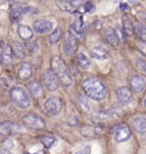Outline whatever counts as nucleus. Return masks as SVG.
I'll list each match as a JSON object with an SVG mask.
<instances>
[{
	"label": "nucleus",
	"instance_id": "25",
	"mask_svg": "<svg viewBox=\"0 0 146 154\" xmlns=\"http://www.w3.org/2000/svg\"><path fill=\"white\" fill-rule=\"evenodd\" d=\"M92 56L97 60H104L108 57V51L103 46H96L92 50Z\"/></svg>",
	"mask_w": 146,
	"mask_h": 154
},
{
	"label": "nucleus",
	"instance_id": "27",
	"mask_svg": "<svg viewBox=\"0 0 146 154\" xmlns=\"http://www.w3.org/2000/svg\"><path fill=\"white\" fill-rule=\"evenodd\" d=\"M77 103H78V105H79V108L84 113H88L90 111L89 102H88V100H87V99L85 96H83L81 94H78V96H77Z\"/></svg>",
	"mask_w": 146,
	"mask_h": 154
},
{
	"label": "nucleus",
	"instance_id": "3",
	"mask_svg": "<svg viewBox=\"0 0 146 154\" xmlns=\"http://www.w3.org/2000/svg\"><path fill=\"white\" fill-rule=\"evenodd\" d=\"M11 99L12 102L15 105L21 108V109H26L30 105V99L28 95L21 88H13L11 90Z\"/></svg>",
	"mask_w": 146,
	"mask_h": 154
},
{
	"label": "nucleus",
	"instance_id": "34",
	"mask_svg": "<svg viewBox=\"0 0 146 154\" xmlns=\"http://www.w3.org/2000/svg\"><path fill=\"white\" fill-rule=\"evenodd\" d=\"M92 152V147L90 146H86L83 148L77 151L75 154H91Z\"/></svg>",
	"mask_w": 146,
	"mask_h": 154
},
{
	"label": "nucleus",
	"instance_id": "28",
	"mask_svg": "<svg viewBox=\"0 0 146 154\" xmlns=\"http://www.w3.org/2000/svg\"><path fill=\"white\" fill-rule=\"evenodd\" d=\"M62 28H60V27H57L52 33H50V35L49 36V42H50V44H56L61 39V38H62Z\"/></svg>",
	"mask_w": 146,
	"mask_h": 154
},
{
	"label": "nucleus",
	"instance_id": "24",
	"mask_svg": "<svg viewBox=\"0 0 146 154\" xmlns=\"http://www.w3.org/2000/svg\"><path fill=\"white\" fill-rule=\"evenodd\" d=\"M122 27L125 33L128 36H132L134 33V26L132 19L128 16L122 17Z\"/></svg>",
	"mask_w": 146,
	"mask_h": 154
},
{
	"label": "nucleus",
	"instance_id": "19",
	"mask_svg": "<svg viewBox=\"0 0 146 154\" xmlns=\"http://www.w3.org/2000/svg\"><path fill=\"white\" fill-rule=\"evenodd\" d=\"M32 75V67L29 63H23L19 70H18V77L22 81H27L30 79Z\"/></svg>",
	"mask_w": 146,
	"mask_h": 154
},
{
	"label": "nucleus",
	"instance_id": "21",
	"mask_svg": "<svg viewBox=\"0 0 146 154\" xmlns=\"http://www.w3.org/2000/svg\"><path fill=\"white\" fill-rule=\"evenodd\" d=\"M109 118H110V115L108 112L102 111V110L95 111L91 116V120L95 124H101L103 122L108 121Z\"/></svg>",
	"mask_w": 146,
	"mask_h": 154
},
{
	"label": "nucleus",
	"instance_id": "26",
	"mask_svg": "<svg viewBox=\"0 0 146 154\" xmlns=\"http://www.w3.org/2000/svg\"><path fill=\"white\" fill-rule=\"evenodd\" d=\"M56 6L62 11L69 12V13H73V12L76 11L75 6L73 5V3L68 2V1H66V0H56Z\"/></svg>",
	"mask_w": 146,
	"mask_h": 154
},
{
	"label": "nucleus",
	"instance_id": "11",
	"mask_svg": "<svg viewBox=\"0 0 146 154\" xmlns=\"http://www.w3.org/2000/svg\"><path fill=\"white\" fill-rule=\"evenodd\" d=\"M132 135V131L127 125H119L114 131V139L117 142H124L128 140Z\"/></svg>",
	"mask_w": 146,
	"mask_h": 154
},
{
	"label": "nucleus",
	"instance_id": "13",
	"mask_svg": "<svg viewBox=\"0 0 146 154\" xmlns=\"http://www.w3.org/2000/svg\"><path fill=\"white\" fill-rule=\"evenodd\" d=\"M130 85L134 93H141L146 87V79L143 75H135L130 79Z\"/></svg>",
	"mask_w": 146,
	"mask_h": 154
},
{
	"label": "nucleus",
	"instance_id": "33",
	"mask_svg": "<svg viewBox=\"0 0 146 154\" xmlns=\"http://www.w3.org/2000/svg\"><path fill=\"white\" fill-rule=\"evenodd\" d=\"M136 65L138 67V69L140 70L141 72H143L144 74L146 75V61L144 59L138 58L137 62H136Z\"/></svg>",
	"mask_w": 146,
	"mask_h": 154
},
{
	"label": "nucleus",
	"instance_id": "20",
	"mask_svg": "<svg viewBox=\"0 0 146 154\" xmlns=\"http://www.w3.org/2000/svg\"><path fill=\"white\" fill-rule=\"evenodd\" d=\"M132 125L135 132L140 134H144L146 133V118L143 116H138L134 118L132 122Z\"/></svg>",
	"mask_w": 146,
	"mask_h": 154
},
{
	"label": "nucleus",
	"instance_id": "1",
	"mask_svg": "<svg viewBox=\"0 0 146 154\" xmlns=\"http://www.w3.org/2000/svg\"><path fill=\"white\" fill-rule=\"evenodd\" d=\"M82 88L89 98L96 101H102L107 96V89L103 82L96 77H90L82 83Z\"/></svg>",
	"mask_w": 146,
	"mask_h": 154
},
{
	"label": "nucleus",
	"instance_id": "15",
	"mask_svg": "<svg viewBox=\"0 0 146 154\" xmlns=\"http://www.w3.org/2000/svg\"><path fill=\"white\" fill-rule=\"evenodd\" d=\"M85 29H86L85 23L83 22V19L80 17V18H77L74 22V23L71 25V30L69 33L72 35H74L75 38H78L84 34Z\"/></svg>",
	"mask_w": 146,
	"mask_h": 154
},
{
	"label": "nucleus",
	"instance_id": "39",
	"mask_svg": "<svg viewBox=\"0 0 146 154\" xmlns=\"http://www.w3.org/2000/svg\"><path fill=\"white\" fill-rule=\"evenodd\" d=\"M0 154H12V153H11L10 151H8V150L5 149V150H2V151L0 152Z\"/></svg>",
	"mask_w": 146,
	"mask_h": 154
},
{
	"label": "nucleus",
	"instance_id": "6",
	"mask_svg": "<svg viewBox=\"0 0 146 154\" xmlns=\"http://www.w3.org/2000/svg\"><path fill=\"white\" fill-rule=\"evenodd\" d=\"M44 109L49 115L57 116L62 109V101L58 97H50L45 101Z\"/></svg>",
	"mask_w": 146,
	"mask_h": 154
},
{
	"label": "nucleus",
	"instance_id": "9",
	"mask_svg": "<svg viewBox=\"0 0 146 154\" xmlns=\"http://www.w3.org/2000/svg\"><path fill=\"white\" fill-rule=\"evenodd\" d=\"M13 61V53L11 47L8 45L0 44V63L5 67H10Z\"/></svg>",
	"mask_w": 146,
	"mask_h": 154
},
{
	"label": "nucleus",
	"instance_id": "37",
	"mask_svg": "<svg viewBox=\"0 0 146 154\" xmlns=\"http://www.w3.org/2000/svg\"><path fill=\"white\" fill-rule=\"evenodd\" d=\"M79 120H78V118L76 117V116H74L73 118H71L69 122H68V123H69V125L70 126H78V124H79Z\"/></svg>",
	"mask_w": 146,
	"mask_h": 154
},
{
	"label": "nucleus",
	"instance_id": "4",
	"mask_svg": "<svg viewBox=\"0 0 146 154\" xmlns=\"http://www.w3.org/2000/svg\"><path fill=\"white\" fill-rule=\"evenodd\" d=\"M22 122L24 126L30 130H43L45 128V122L39 116L28 113L23 116L22 118Z\"/></svg>",
	"mask_w": 146,
	"mask_h": 154
},
{
	"label": "nucleus",
	"instance_id": "23",
	"mask_svg": "<svg viewBox=\"0 0 146 154\" xmlns=\"http://www.w3.org/2000/svg\"><path fill=\"white\" fill-rule=\"evenodd\" d=\"M17 33L20 38L26 41L30 40L33 36V31L31 29V28L26 25H20L17 29Z\"/></svg>",
	"mask_w": 146,
	"mask_h": 154
},
{
	"label": "nucleus",
	"instance_id": "31",
	"mask_svg": "<svg viewBox=\"0 0 146 154\" xmlns=\"http://www.w3.org/2000/svg\"><path fill=\"white\" fill-rule=\"evenodd\" d=\"M134 32L143 42H146V27L143 25H138L134 28Z\"/></svg>",
	"mask_w": 146,
	"mask_h": 154
},
{
	"label": "nucleus",
	"instance_id": "2",
	"mask_svg": "<svg viewBox=\"0 0 146 154\" xmlns=\"http://www.w3.org/2000/svg\"><path fill=\"white\" fill-rule=\"evenodd\" d=\"M50 69L54 72L55 75L58 78L59 82L65 87L68 88L73 84V78L71 77L69 72L68 70L64 61L58 56L52 57L50 60Z\"/></svg>",
	"mask_w": 146,
	"mask_h": 154
},
{
	"label": "nucleus",
	"instance_id": "17",
	"mask_svg": "<svg viewBox=\"0 0 146 154\" xmlns=\"http://www.w3.org/2000/svg\"><path fill=\"white\" fill-rule=\"evenodd\" d=\"M27 90L32 98L39 99L43 95V88L41 84L36 81H32L27 84Z\"/></svg>",
	"mask_w": 146,
	"mask_h": 154
},
{
	"label": "nucleus",
	"instance_id": "35",
	"mask_svg": "<svg viewBox=\"0 0 146 154\" xmlns=\"http://www.w3.org/2000/svg\"><path fill=\"white\" fill-rule=\"evenodd\" d=\"M83 6L86 12H93L95 11V6L93 5V4L91 2H87V4L83 5Z\"/></svg>",
	"mask_w": 146,
	"mask_h": 154
},
{
	"label": "nucleus",
	"instance_id": "14",
	"mask_svg": "<svg viewBox=\"0 0 146 154\" xmlns=\"http://www.w3.org/2000/svg\"><path fill=\"white\" fill-rule=\"evenodd\" d=\"M116 97L122 105H128L132 100V93L128 87H120L116 90Z\"/></svg>",
	"mask_w": 146,
	"mask_h": 154
},
{
	"label": "nucleus",
	"instance_id": "41",
	"mask_svg": "<svg viewBox=\"0 0 146 154\" xmlns=\"http://www.w3.org/2000/svg\"><path fill=\"white\" fill-rule=\"evenodd\" d=\"M66 1H68V2H71V3H73V2H75L77 0H66Z\"/></svg>",
	"mask_w": 146,
	"mask_h": 154
},
{
	"label": "nucleus",
	"instance_id": "40",
	"mask_svg": "<svg viewBox=\"0 0 146 154\" xmlns=\"http://www.w3.org/2000/svg\"><path fill=\"white\" fill-rule=\"evenodd\" d=\"M144 106L146 108V99L144 100Z\"/></svg>",
	"mask_w": 146,
	"mask_h": 154
},
{
	"label": "nucleus",
	"instance_id": "12",
	"mask_svg": "<svg viewBox=\"0 0 146 154\" xmlns=\"http://www.w3.org/2000/svg\"><path fill=\"white\" fill-rule=\"evenodd\" d=\"M28 7L21 4H16L12 7L10 13V19L12 23H17L21 19L22 16L28 11Z\"/></svg>",
	"mask_w": 146,
	"mask_h": 154
},
{
	"label": "nucleus",
	"instance_id": "43",
	"mask_svg": "<svg viewBox=\"0 0 146 154\" xmlns=\"http://www.w3.org/2000/svg\"><path fill=\"white\" fill-rule=\"evenodd\" d=\"M0 118H1V111H0Z\"/></svg>",
	"mask_w": 146,
	"mask_h": 154
},
{
	"label": "nucleus",
	"instance_id": "42",
	"mask_svg": "<svg viewBox=\"0 0 146 154\" xmlns=\"http://www.w3.org/2000/svg\"><path fill=\"white\" fill-rule=\"evenodd\" d=\"M24 154H30V153H28V152H24Z\"/></svg>",
	"mask_w": 146,
	"mask_h": 154
},
{
	"label": "nucleus",
	"instance_id": "5",
	"mask_svg": "<svg viewBox=\"0 0 146 154\" xmlns=\"http://www.w3.org/2000/svg\"><path fill=\"white\" fill-rule=\"evenodd\" d=\"M22 127L15 122L6 120L0 122V135L2 136H11L15 135L21 132Z\"/></svg>",
	"mask_w": 146,
	"mask_h": 154
},
{
	"label": "nucleus",
	"instance_id": "8",
	"mask_svg": "<svg viewBox=\"0 0 146 154\" xmlns=\"http://www.w3.org/2000/svg\"><path fill=\"white\" fill-rule=\"evenodd\" d=\"M81 134L86 138H94L100 136L104 134L105 128L101 125L97 126H89V125H84L81 128Z\"/></svg>",
	"mask_w": 146,
	"mask_h": 154
},
{
	"label": "nucleus",
	"instance_id": "7",
	"mask_svg": "<svg viewBox=\"0 0 146 154\" xmlns=\"http://www.w3.org/2000/svg\"><path fill=\"white\" fill-rule=\"evenodd\" d=\"M43 82L45 88L50 91H55L58 88L59 86V81L57 76L55 75L51 69H47L44 72Z\"/></svg>",
	"mask_w": 146,
	"mask_h": 154
},
{
	"label": "nucleus",
	"instance_id": "29",
	"mask_svg": "<svg viewBox=\"0 0 146 154\" xmlns=\"http://www.w3.org/2000/svg\"><path fill=\"white\" fill-rule=\"evenodd\" d=\"M77 63L82 69H87L91 65L89 58L84 53H80L77 56Z\"/></svg>",
	"mask_w": 146,
	"mask_h": 154
},
{
	"label": "nucleus",
	"instance_id": "38",
	"mask_svg": "<svg viewBox=\"0 0 146 154\" xmlns=\"http://www.w3.org/2000/svg\"><path fill=\"white\" fill-rule=\"evenodd\" d=\"M127 8H128V5H127L126 3H121V4L120 5V9L122 11L127 10Z\"/></svg>",
	"mask_w": 146,
	"mask_h": 154
},
{
	"label": "nucleus",
	"instance_id": "16",
	"mask_svg": "<svg viewBox=\"0 0 146 154\" xmlns=\"http://www.w3.org/2000/svg\"><path fill=\"white\" fill-rule=\"evenodd\" d=\"M33 29L39 34L46 33L52 29V23L47 20H38L33 23Z\"/></svg>",
	"mask_w": 146,
	"mask_h": 154
},
{
	"label": "nucleus",
	"instance_id": "36",
	"mask_svg": "<svg viewBox=\"0 0 146 154\" xmlns=\"http://www.w3.org/2000/svg\"><path fill=\"white\" fill-rule=\"evenodd\" d=\"M137 47H138V51H140L142 54H144V55L146 57V42H140V43H138V44L137 45Z\"/></svg>",
	"mask_w": 146,
	"mask_h": 154
},
{
	"label": "nucleus",
	"instance_id": "10",
	"mask_svg": "<svg viewBox=\"0 0 146 154\" xmlns=\"http://www.w3.org/2000/svg\"><path fill=\"white\" fill-rule=\"evenodd\" d=\"M78 48V38L72 35L69 32L67 33L64 45H63V51L67 56L74 55Z\"/></svg>",
	"mask_w": 146,
	"mask_h": 154
},
{
	"label": "nucleus",
	"instance_id": "30",
	"mask_svg": "<svg viewBox=\"0 0 146 154\" xmlns=\"http://www.w3.org/2000/svg\"><path fill=\"white\" fill-rule=\"evenodd\" d=\"M40 141L45 148H50L56 142V139L51 134H44L41 137Z\"/></svg>",
	"mask_w": 146,
	"mask_h": 154
},
{
	"label": "nucleus",
	"instance_id": "18",
	"mask_svg": "<svg viewBox=\"0 0 146 154\" xmlns=\"http://www.w3.org/2000/svg\"><path fill=\"white\" fill-rule=\"evenodd\" d=\"M105 38L109 44L113 46H118L120 44L119 34L118 32L112 28H108L105 30Z\"/></svg>",
	"mask_w": 146,
	"mask_h": 154
},
{
	"label": "nucleus",
	"instance_id": "44",
	"mask_svg": "<svg viewBox=\"0 0 146 154\" xmlns=\"http://www.w3.org/2000/svg\"><path fill=\"white\" fill-rule=\"evenodd\" d=\"M7 1H11V0H7Z\"/></svg>",
	"mask_w": 146,
	"mask_h": 154
},
{
	"label": "nucleus",
	"instance_id": "32",
	"mask_svg": "<svg viewBox=\"0 0 146 154\" xmlns=\"http://www.w3.org/2000/svg\"><path fill=\"white\" fill-rule=\"evenodd\" d=\"M26 47L30 52L34 53V52H36L38 51V45L37 43V41H28L26 44Z\"/></svg>",
	"mask_w": 146,
	"mask_h": 154
},
{
	"label": "nucleus",
	"instance_id": "22",
	"mask_svg": "<svg viewBox=\"0 0 146 154\" xmlns=\"http://www.w3.org/2000/svg\"><path fill=\"white\" fill-rule=\"evenodd\" d=\"M11 51L13 56H15L17 59H23L26 56L24 47L20 42L18 41H13L11 44Z\"/></svg>",
	"mask_w": 146,
	"mask_h": 154
}]
</instances>
